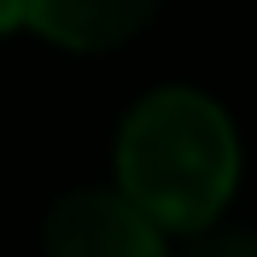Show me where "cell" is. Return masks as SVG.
Masks as SVG:
<instances>
[{"instance_id":"cell-4","label":"cell","mask_w":257,"mask_h":257,"mask_svg":"<svg viewBox=\"0 0 257 257\" xmlns=\"http://www.w3.org/2000/svg\"><path fill=\"white\" fill-rule=\"evenodd\" d=\"M181 257H257V234H193V245Z\"/></svg>"},{"instance_id":"cell-2","label":"cell","mask_w":257,"mask_h":257,"mask_svg":"<svg viewBox=\"0 0 257 257\" xmlns=\"http://www.w3.org/2000/svg\"><path fill=\"white\" fill-rule=\"evenodd\" d=\"M47 257H170V234L123 187H76L53 199L41 222Z\"/></svg>"},{"instance_id":"cell-1","label":"cell","mask_w":257,"mask_h":257,"mask_svg":"<svg viewBox=\"0 0 257 257\" xmlns=\"http://www.w3.org/2000/svg\"><path fill=\"white\" fill-rule=\"evenodd\" d=\"M111 170L164 234H205L240 187V128L205 88L170 82L128 105Z\"/></svg>"},{"instance_id":"cell-3","label":"cell","mask_w":257,"mask_h":257,"mask_svg":"<svg viewBox=\"0 0 257 257\" xmlns=\"http://www.w3.org/2000/svg\"><path fill=\"white\" fill-rule=\"evenodd\" d=\"M164 0H24L30 24L59 53H111L158 18Z\"/></svg>"},{"instance_id":"cell-5","label":"cell","mask_w":257,"mask_h":257,"mask_svg":"<svg viewBox=\"0 0 257 257\" xmlns=\"http://www.w3.org/2000/svg\"><path fill=\"white\" fill-rule=\"evenodd\" d=\"M24 24V0H0V35H12Z\"/></svg>"}]
</instances>
